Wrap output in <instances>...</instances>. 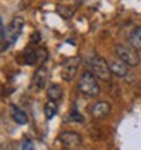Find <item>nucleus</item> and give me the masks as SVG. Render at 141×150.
Here are the masks:
<instances>
[{
	"label": "nucleus",
	"mask_w": 141,
	"mask_h": 150,
	"mask_svg": "<svg viewBox=\"0 0 141 150\" xmlns=\"http://www.w3.org/2000/svg\"><path fill=\"white\" fill-rule=\"evenodd\" d=\"M79 91L86 97H96L100 91V86L97 83V79L91 71H85L79 81Z\"/></svg>",
	"instance_id": "obj_1"
},
{
	"label": "nucleus",
	"mask_w": 141,
	"mask_h": 150,
	"mask_svg": "<svg viewBox=\"0 0 141 150\" xmlns=\"http://www.w3.org/2000/svg\"><path fill=\"white\" fill-rule=\"evenodd\" d=\"M115 55L128 67H137L140 64V55L132 46L129 47V46H125V44H117L115 46Z\"/></svg>",
	"instance_id": "obj_2"
},
{
	"label": "nucleus",
	"mask_w": 141,
	"mask_h": 150,
	"mask_svg": "<svg viewBox=\"0 0 141 150\" xmlns=\"http://www.w3.org/2000/svg\"><path fill=\"white\" fill-rule=\"evenodd\" d=\"M90 67H91V73L97 77V79H102V81H109L111 77V70H109V64L108 61L102 58V56H93L91 61H90Z\"/></svg>",
	"instance_id": "obj_3"
},
{
	"label": "nucleus",
	"mask_w": 141,
	"mask_h": 150,
	"mask_svg": "<svg viewBox=\"0 0 141 150\" xmlns=\"http://www.w3.org/2000/svg\"><path fill=\"white\" fill-rule=\"evenodd\" d=\"M59 141L67 150H73V149H77L79 146L82 144V138L79 134L76 132H72V130H65L59 135Z\"/></svg>",
	"instance_id": "obj_4"
},
{
	"label": "nucleus",
	"mask_w": 141,
	"mask_h": 150,
	"mask_svg": "<svg viewBox=\"0 0 141 150\" xmlns=\"http://www.w3.org/2000/svg\"><path fill=\"white\" fill-rule=\"evenodd\" d=\"M79 65H81V58H77V56L70 58V59L65 61L64 65H62V77H64V81H67V82L72 81V79L76 76V73H77Z\"/></svg>",
	"instance_id": "obj_5"
},
{
	"label": "nucleus",
	"mask_w": 141,
	"mask_h": 150,
	"mask_svg": "<svg viewBox=\"0 0 141 150\" xmlns=\"http://www.w3.org/2000/svg\"><path fill=\"white\" fill-rule=\"evenodd\" d=\"M47 76H49V70L46 65H41L37 71H35L33 74V86H35V90L40 91L43 90V88H46V83H47Z\"/></svg>",
	"instance_id": "obj_6"
},
{
	"label": "nucleus",
	"mask_w": 141,
	"mask_h": 150,
	"mask_svg": "<svg viewBox=\"0 0 141 150\" xmlns=\"http://www.w3.org/2000/svg\"><path fill=\"white\" fill-rule=\"evenodd\" d=\"M109 112H111V105L108 102H97V103H94L93 108H91L93 117L97 118V120L106 118L109 115Z\"/></svg>",
	"instance_id": "obj_7"
},
{
	"label": "nucleus",
	"mask_w": 141,
	"mask_h": 150,
	"mask_svg": "<svg viewBox=\"0 0 141 150\" xmlns=\"http://www.w3.org/2000/svg\"><path fill=\"white\" fill-rule=\"evenodd\" d=\"M109 64V70L114 76H118V77H125L128 76V65L123 62L121 59H109L108 61Z\"/></svg>",
	"instance_id": "obj_8"
},
{
	"label": "nucleus",
	"mask_w": 141,
	"mask_h": 150,
	"mask_svg": "<svg viewBox=\"0 0 141 150\" xmlns=\"http://www.w3.org/2000/svg\"><path fill=\"white\" fill-rule=\"evenodd\" d=\"M23 26H24V20L21 18V17H15V18L11 21L9 28H8V35H9V41H15V38L21 33Z\"/></svg>",
	"instance_id": "obj_9"
},
{
	"label": "nucleus",
	"mask_w": 141,
	"mask_h": 150,
	"mask_svg": "<svg viewBox=\"0 0 141 150\" xmlns=\"http://www.w3.org/2000/svg\"><path fill=\"white\" fill-rule=\"evenodd\" d=\"M11 115L14 118V121L17 125H26L28 123V115H26V112L21 111L20 108L17 106H11Z\"/></svg>",
	"instance_id": "obj_10"
},
{
	"label": "nucleus",
	"mask_w": 141,
	"mask_h": 150,
	"mask_svg": "<svg viewBox=\"0 0 141 150\" xmlns=\"http://www.w3.org/2000/svg\"><path fill=\"white\" fill-rule=\"evenodd\" d=\"M129 42L135 50H141V26L135 28L129 35Z\"/></svg>",
	"instance_id": "obj_11"
},
{
	"label": "nucleus",
	"mask_w": 141,
	"mask_h": 150,
	"mask_svg": "<svg viewBox=\"0 0 141 150\" xmlns=\"http://www.w3.org/2000/svg\"><path fill=\"white\" fill-rule=\"evenodd\" d=\"M47 97H49V100L59 102L61 99H62V88H61L59 85H56V83L50 85L47 88Z\"/></svg>",
	"instance_id": "obj_12"
},
{
	"label": "nucleus",
	"mask_w": 141,
	"mask_h": 150,
	"mask_svg": "<svg viewBox=\"0 0 141 150\" xmlns=\"http://www.w3.org/2000/svg\"><path fill=\"white\" fill-rule=\"evenodd\" d=\"M58 112V102H53V100H49L44 106V114H46V118L47 120H52Z\"/></svg>",
	"instance_id": "obj_13"
},
{
	"label": "nucleus",
	"mask_w": 141,
	"mask_h": 150,
	"mask_svg": "<svg viewBox=\"0 0 141 150\" xmlns=\"http://www.w3.org/2000/svg\"><path fill=\"white\" fill-rule=\"evenodd\" d=\"M24 59H26V64H28V65H33V64H37V61H38V52L28 50V52L24 53Z\"/></svg>",
	"instance_id": "obj_14"
},
{
	"label": "nucleus",
	"mask_w": 141,
	"mask_h": 150,
	"mask_svg": "<svg viewBox=\"0 0 141 150\" xmlns=\"http://www.w3.org/2000/svg\"><path fill=\"white\" fill-rule=\"evenodd\" d=\"M20 150H33V143H32V139L26 138L23 143H21V149H20Z\"/></svg>",
	"instance_id": "obj_15"
},
{
	"label": "nucleus",
	"mask_w": 141,
	"mask_h": 150,
	"mask_svg": "<svg viewBox=\"0 0 141 150\" xmlns=\"http://www.w3.org/2000/svg\"><path fill=\"white\" fill-rule=\"evenodd\" d=\"M70 117H72V120H76V121H82V117L79 115V114H77L76 111H73V112H72V115H70Z\"/></svg>",
	"instance_id": "obj_16"
}]
</instances>
